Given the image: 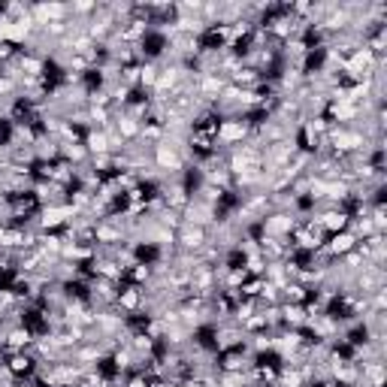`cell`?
<instances>
[{"label":"cell","instance_id":"7a4b0ae2","mask_svg":"<svg viewBox=\"0 0 387 387\" xmlns=\"http://www.w3.org/2000/svg\"><path fill=\"white\" fill-rule=\"evenodd\" d=\"M354 245H357V239H354V233H348V230L327 236V242H324V248H327L330 257H342L348 251H354Z\"/></svg>","mask_w":387,"mask_h":387},{"label":"cell","instance_id":"6da1fadb","mask_svg":"<svg viewBox=\"0 0 387 387\" xmlns=\"http://www.w3.org/2000/svg\"><path fill=\"white\" fill-rule=\"evenodd\" d=\"M203 245H209V230L197 227V224H185V221H182L179 230H176V248H179V251L197 254Z\"/></svg>","mask_w":387,"mask_h":387}]
</instances>
